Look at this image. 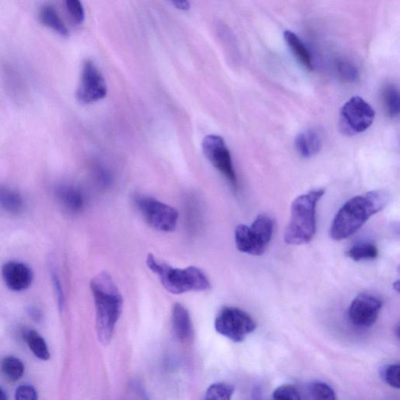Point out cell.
<instances>
[{
	"label": "cell",
	"mask_w": 400,
	"mask_h": 400,
	"mask_svg": "<svg viewBox=\"0 0 400 400\" xmlns=\"http://www.w3.org/2000/svg\"><path fill=\"white\" fill-rule=\"evenodd\" d=\"M390 198L387 192L376 190L348 200L333 219L331 238L341 241L355 234L373 215L385 208Z\"/></svg>",
	"instance_id": "1"
},
{
	"label": "cell",
	"mask_w": 400,
	"mask_h": 400,
	"mask_svg": "<svg viewBox=\"0 0 400 400\" xmlns=\"http://www.w3.org/2000/svg\"><path fill=\"white\" fill-rule=\"evenodd\" d=\"M90 288L96 310V328L99 342L110 343L123 310V297L113 278L106 272L91 280Z\"/></svg>",
	"instance_id": "2"
},
{
	"label": "cell",
	"mask_w": 400,
	"mask_h": 400,
	"mask_svg": "<svg viewBox=\"0 0 400 400\" xmlns=\"http://www.w3.org/2000/svg\"><path fill=\"white\" fill-rule=\"evenodd\" d=\"M324 194L322 189L313 190L293 201L290 222L284 235L286 243L300 245L311 242L316 232L317 205Z\"/></svg>",
	"instance_id": "3"
},
{
	"label": "cell",
	"mask_w": 400,
	"mask_h": 400,
	"mask_svg": "<svg viewBox=\"0 0 400 400\" xmlns=\"http://www.w3.org/2000/svg\"><path fill=\"white\" fill-rule=\"evenodd\" d=\"M146 265L156 274L164 289L172 294L180 295L192 291L202 292L210 289V283L203 271L190 266L176 269L158 259L152 255L146 258Z\"/></svg>",
	"instance_id": "4"
},
{
	"label": "cell",
	"mask_w": 400,
	"mask_h": 400,
	"mask_svg": "<svg viewBox=\"0 0 400 400\" xmlns=\"http://www.w3.org/2000/svg\"><path fill=\"white\" fill-rule=\"evenodd\" d=\"M274 232V222L266 215H259L250 227L239 224L235 230V242L238 251L252 256L264 255Z\"/></svg>",
	"instance_id": "5"
},
{
	"label": "cell",
	"mask_w": 400,
	"mask_h": 400,
	"mask_svg": "<svg viewBox=\"0 0 400 400\" xmlns=\"http://www.w3.org/2000/svg\"><path fill=\"white\" fill-rule=\"evenodd\" d=\"M376 112L372 106L359 97H353L340 110L338 127L345 136H352L369 129L374 122Z\"/></svg>",
	"instance_id": "6"
},
{
	"label": "cell",
	"mask_w": 400,
	"mask_h": 400,
	"mask_svg": "<svg viewBox=\"0 0 400 400\" xmlns=\"http://www.w3.org/2000/svg\"><path fill=\"white\" fill-rule=\"evenodd\" d=\"M135 204L146 223L158 231L171 232L178 224V212L173 206L145 195H138Z\"/></svg>",
	"instance_id": "7"
},
{
	"label": "cell",
	"mask_w": 400,
	"mask_h": 400,
	"mask_svg": "<svg viewBox=\"0 0 400 400\" xmlns=\"http://www.w3.org/2000/svg\"><path fill=\"white\" fill-rule=\"evenodd\" d=\"M216 331L222 336L238 343L244 341L257 328L256 322L244 310L225 306L219 312L215 322Z\"/></svg>",
	"instance_id": "8"
},
{
	"label": "cell",
	"mask_w": 400,
	"mask_h": 400,
	"mask_svg": "<svg viewBox=\"0 0 400 400\" xmlns=\"http://www.w3.org/2000/svg\"><path fill=\"white\" fill-rule=\"evenodd\" d=\"M108 94V85L97 66L92 61H85L76 92L78 101L87 105L99 101Z\"/></svg>",
	"instance_id": "9"
},
{
	"label": "cell",
	"mask_w": 400,
	"mask_h": 400,
	"mask_svg": "<svg viewBox=\"0 0 400 400\" xmlns=\"http://www.w3.org/2000/svg\"><path fill=\"white\" fill-rule=\"evenodd\" d=\"M202 148L206 158L236 189L237 177L231 153L222 137L209 135L203 140Z\"/></svg>",
	"instance_id": "10"
},
{
	"label": "cell",
	"mask_w": 400,
	"mask_h": 400,
	"mask_svg": "<svg viewBox=\"0 0 400 400\" xmlns=\"http://www.w3.org/2000/svg\"><path fill=\"white\" fill-rule=\"evenodd\" d=\"M382 299L369 293H362L352 300L348 310L350 321L361 329L374 324L383 308Z\"/></svg>",
	"instance_id": "11"
},
{
	"label": "cell",
	"mask_w": 400,
	"mask_h": 400,
	"mask_svg": "<svg viewBox=\"0 0 400 400\" xmlns=\"http://www.w3.org/2000/svg\"><path fill=\"white\" fill-rule=\"evenodd\" d=\"M2 277L11 291L22 292L28 290L33 282V272L22 262H9L3 264Z\"/></svg>",
	"instance_id": "12"
},
{
	"label": "cell",
	"mask_w": 400,
	"mask_h": 400,
	"mask_svg": "<svg viewBox=\"0 0 400 400\" xmlns=\"http://www.w3.org/2000/svg\"><path fill=\"white\" fill-rule=\"evenodd\" d=\"M323 138L318 130L309 129L299 132L295 139V148L303 158L315 157L321 151Z\"/></svg>",
	"instance_id": "13"
},
{
	"label": "cell",
	"mask_w": 400,
	"mask_h": 400,
	"mask_svg": "<svg viewBox=\"0 0 400 400\" xmlns=\"http://www.w3.org/2000/svg\"><path fill=\"white\" fill-rule=\"evenodd\" d=\"M172 325L180 342L187 343L193 336L192 320L187 309L181 303H176L172 310Z\"/></svg>",
	"instance_id": "14"
},
{
	"label": "cell",
	"mask_w": 400,
	"mask_h": 400,
	"mask_svg": "<svg viewBox=\"0 0 400 400\" xmlns=\"http://www.w3.org/2000/svg\"><path fill=\"white\" fill-rule=\"evenodd\" d=\"M56 197L64 208L71 213L82 211L85 198L81 190L71 185H59L56 190Z\"/></svg>",
	"instance_id": "15"
},
{
	"label": "cell",
	"mask_w": 400,
	"mask_h": 400,
	"mask_svg": "<svg viewBox=\"0 0 400 400\" xmlns=\"http://www.w3.org/2000/svg\"><path fill=\"white\" fill-rule=\"evenodd\" d=\"M284 38L286 44L289 46L293 55L298 59L305 69L312 71L313 64L310 52L303 43L302 40L292 31L284 32Z\"/></svg>",
	"instance_id": "16"
},
{
	"label": "cell",
	"mask_w": 400,
	"mask_h": 400,
	"mask_svg": "<svg viewBox=\"0 0 400 400\" xmlns=\"http://www.w3.org/2000/svg\"><path fill=\"white\" fill-rule=\"evenodd\" d=\"M0 208L10 215H18L24 210V199L15 190L0 187Z\"/></svg>",
	"instance_id": "17"
},
{
	"label": "cell",
	"mask_w": 400,
	"mask_h": 400,
	"mask_svg": "<svg viewBox=\"0 0 400 400\" xmlns=\"http://www.w3.org/2000/svg\"><path fill=\"white\" fill-rule=\"evenodd\" d=\"M40 21L48 28L62 36H68L69 31L57 11L52 6H44L39 12Z\"/></svg>",
	"instance_id": "18"
},
{
	"label": "cell",
	"mask_w": 400,
	"mask_h": 400,
	"mask_svg": "<svg viewBox=\"0 0 400 400\" xmlns=\"http://www.w3.org/2000/svg\"><path fill=\"white\" fill-rule=\"evenodd\" d=\"M23 338L36 357L42 361H48L50 358L48 346L44 338L36 331L25 329L23 331Z\"/></svg>",
	"instance_id": "19"
},
{
	"label": "cell",
	"mask_w": 400,
	"mask_h": 400,
	"mask_svg": "<svg viewBox=\"0 0 400 400\" xmlns=\"http://www.w3.org/2000/svg\"><path fill=\"white\" fill-rule=\"evenodd\" d=\"M382 99L385 110L391 118L399 115V92L395 85L387 84L382 92Z\"/></svg>",
	"instance_id": "20"
},
{
	"label": "cell",
	"mask_w": 400,
	"mask_h": 400,
	"mask_svg": "<svg viewBox=\"0 0 400 400\" xmlns=\"http://www.w3.org/2000/svg\"><path fill=\"white\" fill-rule=\"evenodd\" d=\"M378 255L376 246L369 243L357 244L346 252V256L357 262L376 259Z\"/></svg>",
	"instance_id": "21"
},
{
	"label": "cell",
	"mask_w": 400,
	"mask_h": 400,
	"mask_svg": "<svg viewBox=\"0 0 400 400\" xmlns=\"http://www.w3.org/2000/svg\"><path fill=\"white\" fill-rule=\"evenodd\" d=\"M1 369L6 378L10 381L15 382L23 376L24 366L21 359L15 357H8L2 362Z\"/></svg>",
	"instance_id": "22"
},
{
	"label": "cell",
	"mask_w": 400,
	"mask_h": 400,
	"mask_svg": "<svg viewBox=\"0 0 400 400\" xmlns=\"http://www.w3.org/2000/svg\"><path fill=\"white\" fill-rule=\"evenodd\" d=\"M336 71L339 78L345 83H356L359 79L357 66L348 59H338L336 64Z\"/></svg>",
	"instance_id": "23"
},
{
	"label": "cell",
	"mask_w": 400,
	"mask_h": 400,
	"mask_svg": "<svg viewBox=\"0 0 400 400\" xmlns=\"http://www.w3.org/2000/svg\"><path fill=\"white\" fill-rule=\"evenodd\" d=\"M233 392H234V388L230 385L213 384L206 391L205 400H231Z\"/></svg>",
	"instance_id": "24"
},
{
	"label": "cell",
	"mask_w": 400,
	"mask_h": 400,
	"mask_svg": "<svg viewBox=\"0 0 400 400\" xmlns=\"http://www.w3.org/2000/svg\"><path fill=\"white\" fill-rule=\"evenodd\" d=\"M309 391L313 400H336L334 391L324 383H311Z\"/></svg>",
	"instance_id": "25"
},
{
	"label": "cell",
	"mask_w": 400,
	"mask_h": 400,
	"mask_svg": "<svg viewBox=\"0 0 400 400\" xmlns=\"http://www.w3.org/2000/svg\"><path fill=\"white\" fill-rule=\"evenodd\" d=\"M380 376H381L383 382L391 386V387L399 389V364H392L383 366L381 370H380Z\"/></svg>",
	"instance_id": "26"
},
{
	"label": "cell",
	"mask_w": 400,
	"mask_h": 400,
	"mask_svg": "<svg viewBox=\"0 0 400 400\" xmlns=\"http://www.w3.org/2000/svg\"><path fill=\"white\" fill-rule=\"evenodd\" d=\"M271 400H301V398L295 386L284 385L273 392Z\"/></svg>",
	"instance_id": "27"
},
{
	"label": "cell",
	"mask_w": 400,
	"mask_h": 400,
	"mask_svg": "<svg viewBox=\"0 0 400 400\" xmlns=\"http://www.w3.org/2000/svg\"><path fill=\"white\" fill-rule=\"evenodd\" d=\"M66 8L71 18L77 24H81L85 20V10L81 2L78 0H69L66 2Z\"/></svg>",
	"instance_id": "28"
},
{
	"label": "cell",
	"mask_w": 400,
	"mask_h": 400,
	"mask_svg": "<svg viewBox=\"0 0 400 400\" xmlns=\"http://www.w3.org/2000/svg\"><path fill=\"white\" fill-rule=\"evenodd\" d=\"M51 278L53 289H55V294L57 297L59 308L63 310L65 305V297L61 280H59L57 273L55 271H52Z\"/></svg>",
	"instance_id": "29"
},
{
	"label": "cell",
	"mask_w": 400,
	"mask_h": 400,
	"mask_svg": "<svg viewBox=\"0 0 400 400\" xmlns=\"http://www.w3.org/2000/svg\"><path fill=\"white\" fill-rule=\"evenodd\" d=\"M16 400H38V393L33 386L23 385L19 386L15 392Z\"/></svg>",
	"instance_id": "30"
},
{
	"label": "cell",
	"mask_w": 400,
	"mask_h": 400,
	"mask_svg": "<svg viewBox=\"0 0 400 400\" xmlns=\"http://www.w3.org/2000/svg\"><path fill=\"white\" fill-rule=\"evenodd\" d=\"M28 311H29V316L33 320H34V321H36L37 322L42 321L43 313L38 308H36V306H30Z\"/></svg>",
	"instance_id": "31"
},
{
	"label": "cell",
	"mask_w": 400,
	"mask_h": 400,
	"mask_svg": "<svg viewBox=\"0 0 400 400\" xmlns=\"http://www.w3.org/2000/svg\"><path fill=\"white\" fill-rule=\"evenodd\" d=\"M171 4L174 5L176 8L185 11L190 8V3L188 1H172Z\"/></svg>",
	"instance_id": "32"
},
{
	"label": "cell",
	"mask_w": 400,
	"mask_h": 400,
	"mask_svg": "<svg viewBox=\"0 0 400 400\" xmlns=\"http://www.w3.org/2000/svg\"><path fill=\"white\" fill-rule=\"evenodd\" d=\"M0 400H8V396L1 388H0Z\"/></svg>",
	"instance_id": "33"
}]
</instances>
